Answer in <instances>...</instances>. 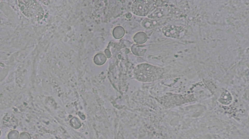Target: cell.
<instances>
[{
  "label": "cell",
  "instance_id": "cell-1",
  "mask_svg": "<svg viewBox=\"0 0 249 139\" xmlns=\"http://www.w3.org/2000/svg\"><path fill=\"white\" fill-rule=\"evenodd\" d=\"M164 69L148 63L138 65L134 70L136 79L143 82H152L160 79L164 75Z\"/></svg>",
  "mask_w": 249,
  "mask_h": 139
},
{
  "label": "cell",
  "instance_id": "cell-2",
  "mask_svg": "<svg viewBox=\"0 0 249 139\" xmlns=\"http://www.w3.org/2000/svg\"><path fill=\"white\" fill-rule=\"evenodd\" d=\"M167 3L162 1H135L132 4V11L137 16H148L156 8L168 5Z\"/></svg>",
  "mask_w": 249,
  "mask_h": 139
},
{
  "label": "cell",
  "instance_id": "cell-3",
  "mask_svg": "<svg viewBox=\"0 0 249 139\" xmlns=\"http://www.w3.org/2000/svg\"><path fill=\"white\" fill-rule=\"evenodd\" d=\"M182 11L173 5H168L159 7L148 15V19H162L169 18L181 14Z\"/></svg>",
  "mask_w": 249,
  "mask_h": 139
},
{
  "label": "cell",
  "instance_id": "cell-4",
  "mask_svg": "<svg viewBox=\"0 0 249 139\" xmlns=\"http://www.w3.org/2000/svg\"><path fill=\"white\" fill-rule=\"evenodd\" d=\"M162 33L168 38L179 39L185 35V30L184 27L180 26L168 25L162 29Z\"/></svg>",
  "mask_w": 249,
  "mask_h": 139
},
{
  "label": "cell",
  "instance_id": "cell-5",
  "mask_svg": "<svg viewBox=\"0 0 249 139\" xmlns=\"http://www.w3.org/2000/svg\"><path fill=\"white\" fill-rule=\"evenodd\" d=\"M27 7L25 6L20 2L19 4V7L22 11V13L26 15V16H40L41 19L43 16V10L41 6L38 4H34L33 7H31V5H28L27 4H25Z\"/></svg>",
  "mask_w": 249,
  "mask_h": 139
},
{
  "label": "cell",
  "instance_id": "cell-6",
  "mask_svg": "<svg viewBox=\"0 0 249 139\" xmlns=\"http://www.w3.org/2000/svg\"><path fill=\"white\" fill-rule=\"evenodd\" d=\"M170 18L162 19H144L142 22V26L147 29H152L167 23Z\"/></svg>",
  "mask_w": 249,
  "mask_h": 139
},
{
  "label": "cell",
  "instance_id": "cell-7",
  "mask_svg": "<svg viewBox=\"0 0 249 139\" xmlns=\"http://www.w3.org/2000/svg\"><path fill=\"white\" fill-rule=\"evenodd\" d=\"M232 100L233 98L230 93L226 90H224L219 97L218 101L222 104L228 105L232 102Z\"/></svg>",
  "mask_w": 249,
  "mask_h": 139
},
{
  "label": "cell",
  "instance_id": "cell-8",
  "mask_svg": "<svg viewBox=\"0 0 249 139\" xmlns=\"http://www.w3.org/2000/svg\"><path fill=\"white\" fill-rule=\"evenodd\" d=\"M20 134L17 130H12L9 132L7 135L8 139H19Z\"/></svg>",
  "mask_w": 249,
  "mask_h": 139
},
{
  "label": "cell",
  "instance_id": "cell-9",
  "mask_svg": "<svg viewBox=\"0 0 249 139\" xmlns=\"http://www.w3.org/2000/svg\"><path fill=\"white\" fill-rule=\"evenodd\" d=\"M19 139H32V138L27 132H22L20 134Z\"/></svg>",
  "mask_w": 249,
  "mask_h": 139
},
{
  "label": "cell",
  "instance_id": "cell-10",
  "mask_svg": "<svg viewBox=\"0 0 249 139\" xmlns=\"http://www.w3.org/2000/svg\"><path fill=\"white\" fill-rule=\"evenodd\" d=\"M1 131L0 130V136H1Z\"/></svg>",
  "mask_w": 249,
  "mask_h": 139
}]
</instances>
